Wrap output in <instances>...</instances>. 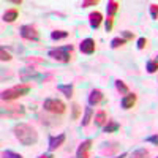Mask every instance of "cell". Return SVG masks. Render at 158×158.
<instances>
[{
    "label": "cell",
    "mask_w": 158,
    "mask_h": 158,
    "mask_svg": "<svg viewBox=\"0 0 158 158\" xmlns=\"http://www.w3.org/2000/svg\"><path fill=\"white\" fill-rule=\"evenodd\" d=\"M120 36L128 41V40H133V38H135V33L130 32V30H123V32H120Z\"/></svg>",
    "instance_id": "29"
},
{
    "label": "cell",
    "mask_w": 158,
    "mask_h": 158,
    "mask_svg": "<svg viewBox=\"0 0 158 158\" xmlns=\"http://www.w3.org/2000/svg\"><path fill=\"white\" fill-rule=\"evenodd\" d=\"M29 92H30V85H27V84L15 85V87H10V89L2 92V100L3 101H11V100H16L19 97L29 95Z\"/></svg>",
    "instance_id": "2"
},
{
    "label": "cell",
    "mask_w": 158,
    "mask_h": 158,
    "mask_svg": "<svg viewBox=\"0 0 158 158\" xmlns=\"http://www.w3.org/2000/svg\"><path fill=\"white\" fill-rule=\"evenodd\" d=\"M150 18L152 19H158V5H150Z\"/></svg>",
    "instance_id": "30"
},
{
    "label": "cell",
    "mask_w": 158,
    "mask_h": 158,
    "mask_svg": "<svg viewBox=\"0 0 158 158\" xmlns=\"http://www.w3.org/2000/svg\"><path fill=\"white\" fill-rule=\"evenodd\" d=\"M13 133H15V138L22 144V146H33V144L38 142L36 130L29 123H18L13 128Z\"/></svg>",
    "instance_id": "1"
},
{
    "label": "cell",
    "mask_w": 158,
    "mask_h": 158,
    "mask_svg": "<svg viewBox=\"0 0 158 158\" xmlns=\"http://www.w3.org/2000/svg\"><path fill=\"white\" fill-rule=\"evenodd\" d=\"M2 158H24L21 153H16L13 150H3L2 152Z\"/></svg>",
    "instance_id": "27"
},
{
    "label": "cell",
    "mask_w": 158,
    "mask_h": 158,
    "mask_svg": "<svg viewBox=\"0 0 158 158\" xmlns=\"http://www.w3.org/2000/svg\"><path fill=\"white\" fill-rule=\"evenodd\" d=\"M98 5V0H85V2H82V8H87V6H97Z\"/></svg>",
    "instance_id": "33"
},
{
    "label": "cell",
    "mask_w": 158,
    "mask_h": 158,
    "mask_svg": "<svg viewBox=\"0 0 158 158\" xmlns=\"http://www.w3.org/2000/svg\"><path fill=\"white\" fill-rule=\"evenodd\" d=\"M43 108H44V111H48V112H51V114H54V115L63 114L65 109H67L65 103H63L62 100H57V98H48V100H44Z\"/></svg>",
    "instance_id": "4"
},
{
    "label": "cell",
    "mask_w": 158,
    "mask_h": 158,
    "mask_svg": "<svg viewBox=\"0 0 158 158\" xmlns=\"http://www.w3.org/2000/svg\"><path fill=\"white\" fill-rule=\"evenodd\" d=\"M135 103H136V95H135V94H127V95H123V98H122V101H120L122 108H123L125 111L133 108Z\"/></svg>",
    "instance_id": "12"
},
{
    "label": "cell",
    "mask_w": 158,
    "mask_h": 158,
    "mask_svg": "<svg viewBox=\"0 0 158 158\" xmlns=\"http://www.w3.org/2000/svg\"><path fill=\"white\" fill-rule=\"evenodd\" d=\"M118 10V3L114 2V0H111V2H108V6H106V11H108V18H114L115 13Z\"/></svg>",
    "instance_id": "17"
},
{
    "label": "cell",
    "mask_w": 158,
    "mask_h": 158,
    "mask_svg": "<svg viewBox=\"0 0 158 158\" xmlns=\"http://www.w3.org/2000/svg\"><path fill=\"white\" fill-rule=\"evenodd\" d=\"M146 68H147V73H149V74L156 73V71H158V60H149Z\"/></svg>",
    "instance_id": "23"
},
{
    "label": "cell",
    "mask_w": 158,
    "mask_h": 158,
    "mask_svg": "<svg viewBox=\"0 0 158 158\" xmlns=\"http://www.w3.org/2000/svg\"><path fill=\"white\" fill-rule=\"evenodd\" d=\"M79 114H81V108H79V104L77 103H73L71 104V118H73V120H77Z\"/></svg>",
    "instance_id": "26"
},
{
    "label": "cell",
    "mask_w": 158,
    "mask_h": 158,
    "mask_svg": "<svg viewBox=\"0 0 158 158\" xmlns=\"http://www.w3.org/2000/svg\"><path fill=\"white\" fill-rule=\"evenodd\" d=\"M25 108L22 104H11L6 106V109H2V115L3 117H11V118H19L21 115H24Z\"/></svg>",
    "instance_id": "6"
},
{
    "label": "cell",
    "mask_w": 158,
    "mask_h": 158,
    "mask_svg": "<svg viewBox=\"0 0 158 158\" xmlns=\"http://www.w3.org/2000/svg\"><path fill=\"white\" fill-rule=\"evenodd\" d=\"M71 51H73V46L67 44V46H62V48L49 49L48 56L52 60H57V62H62V63H68L71 60Z\"/></svg>",
    "instance_id": "3"
},
{
    "label": "cell",
    "mask_w": 158,
    "mask_h": 158,
    "mask_svg": "<svg viewBox=\"0 0 158 158\" xmlns=\"http://www.w3.org/2000/svg\"><path fill=\"white\" fill-rule=\"evenodd\" d=\"M118 149V142H111V147H106V146H104V144H103V146H101V152L103 153H114L115 150Z\"/></svg>",
    "instance_id": "24"
},
{
    "label": "cell",
    "mask_w": 158,
    "mask_h": 158,
    "mask_svg": "<svg viewBox=\"0 0 158 158\" xmlns=\"http://www.w3.org/2000/svg\"><path fill=\"white\" fill-rule=\"evenodd\" d=\"M156 158H158V156H156Z\"/></svg>",
    "instance_id": "39"
},
{
    "label": "cell",
    "mask_w": 158,
    "mask_h": 158,
    "mask_svg": "<svg viewBox=\"0 0 158 158\" xmlns=\"http://www.w3.org/2000/svg\"><path fill=\"white\" fill-rule=\"evenodd\" d=\"M65 142V135H59V136H49V144H48V149L52 152V150H56L59 149L62 144Z\"/></svg>",
    "instance_id": "11"
},
{
    "label": "cell",
    "mask_w": 158,
    "mask_h": 158,
    "mask_svg": "<svg viewBox=\"0 0 158 158\" xmlns=\"http://www.w3.org/2000/svg\"><path fill=\"white\" fill-rule=\"evenodd\" d=\"M40 79V77H43L41 74H38L36 71H33V70H29V68H25V70H22L21 71V79H22V82H29L30 79Z\"/></svg>",
    "instance_id": "13"
},
{
    "label": "cell",
    "mask_w": 158,
    "mask_h": 158,
    "mask_svg": "<svg viewBox=\"0 0 158 158\" xmlns=\"http://www.w3.org/2000/svg\"><path fill=\"white\" fill-rule=\"evenodd\" d=\"M146 141H147V142H150V144H153V146H158V135L147 136V138H146Z\"/></svg>",
    "instance_id": "34"
},
{
    "label": "cell",
    "mask_w": 158,
    "mask_h": 158,
    "mask_svg": "<svg viewBox=\"0 0 158 158\" xmlns=\"http://www.w3.org/2000/svg\"><path fill=\"white\" fill-rule=\"evenodd\" d=\"M0 56H2L0 59H2L3 62H8V60H11V56H10L8 52H6V49H5V48H2V49H0Z\"/></svg>",
    "instance_id": "31"
},
{
    "label": "cell",
    "mask_w": 158,
    "mask_h": 158,
    "mask_svg": "<svg viewBox=\"0 0 158 158\" xmlns=\"http://www.w3.org/2000/svg\"><path fill=\"white\" fill-rule=\"evenodd\" d=\"M156 57H158V56H156Z\"/></svg>",
    "instance_id": "38"
},
{
    "label": "cell",
    "mask_w": 158,
    "mask_h": 158,
    "mask_svg": "<svg viewBox=\"0 0 158 158\" xmlns=\"http://www.w3.org/2000/svg\"><path fill=\"white\" fill-rule=\"evenodd\" d=\"M106 122H108V115H106V112H104V111H100V112L95 114V123H97L98 127L104 125Z\"/></svg>",
    "instance_id": "19"
},
{
    "label": "cell",
    "mask_w": 158,
    "mask_h": 158,
    "mask_svg": "<svg viewBox=\"0 0 158 158\" xmlns=\"http://www.w3.org/2000/svg\"><path fill=\"white\" fill-rule=\"evenodd\" d=\"M130 158H149V150H146V149H138V150H135L133 153H131Z\"/></svg>",
    "instance_id": "22"
},
{
    "label": "cell",
    "mask_w": 158,
    "mask_h": 158,
    "mask_svg": "<svg viewBox=\"0 0 158 158\" xmlns=\"http://www.w3.org/2000/svg\"><path fill=\"white\" fill-rule=\"evenodd\" d=\"M115 158H127V153H122L120 156H115Z\"/></svg>",
    "instance_id": "37"
},
{
    "label": "cell",
    "mask_w": 158,
    "mask_h": 158,
    "mask_svg": "<svg viewBox=\"0 0 158 158\" xmlns=\"http://www.w3.org/2000/svg\"><path fill=\"white\" fill-rule=\"evenodd\" d=\"M92 147V139H85L79 144L77 152H76V158H87L89 156V150Z\"/></svg>",
    "instance_id": "8"
},
{
    "label": "cell",
    "mask_w": 158,
    "mask_h": 158,
    "mask_svg": "<svg viewBox=\"0 0 158 158\" xmlns=\"http://www.w3.org/2000/svg\"><path fill=\"white\" fill-rule=\"evenodd\" d=\"M67 36H68V32H65V30H54V32H51V40H52V41L65 40Z\"/></svg>",
    "instance_id": "18"
},
{
    "label": "cell",
    "mask_w": 158,
    "mask_h": 158,
    "mask_svg": "<svg viewBox=\"0 0 158 158\" xmlns=\"http://www.w3.org/2000/svg\"><path fill=\"white\" fill-rule=\"evenodd\" d=\"M79 49H81V52H84V54H94L95 52V40L94 38L82 40L81 44H79Z\"/></svg>",
    "instance_id": "7"
},
{
    "label": "cell",
    "mask_w": 158,
    "mask_h": 158,
    "mask_svg": "<svg viewBox=\"0 0 158 158\" xmlns=\"http://www.w3.org/2000/svg\"><path fill=\"white\" fill-rule=\"evenodd\" d=\"M13 3H15V5H21L22 2H21V0H13Z\"/></svg>",
    "instance_id": "36"
},
{
    "label": "cell",
    "mask_w": 158,
    "mask_h": 158,
    "mask_svg": "<svg viewBox=\"0 0 158 158\" xmlns=\"http://www.w3.org/2000/svg\"><path fill=\"white\" fill-rule=\"evenodd\" d=\"M115 89H117V92L118 94H122V95H127V94H130V89H128V85L122 81V79H115Z\"/></svg>",
    "instance_id": "16"
},
{
    "label": "cell",
    "mask_w": 158,
    "mask_h": 158,
    "mask_svg": "<svg viewBox=\"0 0 158 158\" xmlns=\"http://www.w3.org/2000/svg\"><path fill=\"white\" fill-rule=\"evenodd\" d=\"M103 100H104L103 92L98 90V89H94L89 95V106H97V104L103 103Z\"/></svg>",
    "instance_id": "9"
},
{
    "label": "cell",
    "mask_w": 158,
    "mask_h": 158,
    "mask_svg": "<svg viewBox=\"0 0 158 158\" xmlns=\"http://www.w3.org/2000/svg\"><path fill=\"white\" fill-rule=\"evenodd\" d=\"M112 25H114V18H108L106 22H104V27H106V32L112 30Z\"/></svg>",
    "instance_id": "32"
},
{
    "label": "cell",
    "mask_w": 158,
    "mask_h": 158,
    "mask_svg": "<svg viewBox=\"0 0 158 158\" xmlns=\"http://www.w3.org/2000/svg\"><path fill=\"white\" fill-rule=\"evenodd\" d=\"M118 128H120V125H118L117 122H108L106 125H104L103 131L104 133H115V131H118Z\"/></svg>",
    "instance_id": "20"
},
{
    "label": "cell",
    "mask_w": 158,
    "mask_h": 158,
    "mask_svg": "<svg viewBox=\"0 0 158 158\" xmlns=\"http://www.w3.org/2000/svg\"><path fill=\"white\" fill-rule=\"evenodd\" d=\"M38 158H54V155L52 153H43V155H40Z\"/></svg>",
    "instance_id": "35"
},
{
    "label": "cell",
    "mask_w": 158,
    "mask_h": 158,
    "mask_svg": "<svg viewBox=\"0 0 158 158\" xmlns=\"http://www.w3.org/2000/svg\"><path fill=\"white\" fill-rule=\"evenodd\" d=\"M92 115H94V111H92V108H85V112H84V117L81 120V125L82 127H87L92 120Z\"/></svg>",
    "instance_id": "21"
},
{
    "label": "cell",
    "mask_w": 158,
    "mask_h": 158,
    "mask_svg": "<svg viewBox=\"0 0 158 158\" xmlns=\"http://www.w3.org/2000/svg\"><path fill=\"white\" fill-rule=\"evenodd\" d=\"M19 33H21V36L24 40H29V41H38V40H40V33H38L36 27L32 25V24L22 25V27L19 29Z\"/></svg>",
    "instance_id": "5"
},
{
    "label": "cell",
    "mask_w": 158,
    "mask_h": 158,
    "mask_svg": "<svg viewBox=\"0 0 158 158\" xmlns=\"http://www.w3.org/2000/svg\"><path fill=\"white\" fill-rule=\"evenodd\" d=\"M127 43V40H123L122 36H117V38H112V41H111V48L112 49H117V48H120Z\"/></svg>",
    "instance_id": "25"
},
{
    "label": "cell",
    "mask_w": 158,
    "mask_h": 158,
    "mask_svg": "<svg viewBox=\"0 0 158 158\" xmlns=\"http://www.w3.org/2000/svg\"><path fill=\"white\" fill-rule=\"evenodd\" d=\"M18 19V10L16 8H11V10H6L5 13H3V21L5 22H15Z\"/></svg>",
    "instance_id": "14"
},
{
    "label": "cell",
    "mask_w": 158,
    "mask_h": 158,
    "mask_svg": "<svg viewBox=\"0 0 158 158\" xmlns=\"http://www.w3.org/2000/svg\"><path fill=\"white\" fill-rule=\"evenodd\" d=\"M57 90H60L67 98H71L73 97V84H59L57 85Z\"/></svg>",
    "instance_id": "15"
},
{
    "label": "cell",
    "mask_w": 158,
    "mask_h": 158,
    "mask_svg": "<svg viewBox=\"0 0 158 158\" xmlns=\"http://www.w3.org/2000/svg\"><path fill=\"white\" fill-rule=\"evenodd\" d=\"M136 46H138V49L141 51V49H144L147 46V38L146 36H141V38H138V43H136Z\"/></svg>",
    "instance_id": "28"
},
{
    "label": "cell",
    "mask_w": 158,
    "mask_h": 158,
    "mask_svg": "<svg viewBox=\"0 0 158 158\" xmlns=\"http://www.w3.org/2000/svg\"><path fill=\"white\" fill-rule=\"evenodd\" d=\"M89 22H90V27L94 29V30H97L100 25H101V22H103V15H101L100 11L90 13V15H89Z\"/></svg>",
    "instance_id": "10"
}]
</instances>
